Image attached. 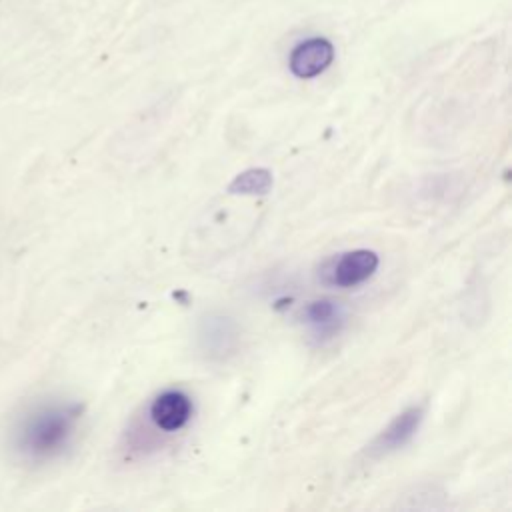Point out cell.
<instances>
[{"label": "cell", "instance_id": "6da1fadb", "mask_svg": "<svg viewBox=\"0 0 512 512\" xmlns=\"http://www.w3.org/2000/svg\"><path fill=\"white\" fill-rule=\"evenodd\" d=\"M82 412L78 402H40L28 408L10 428V452L32 466L60 458L74 440Z\"/></svg>", "mask_w": 512, "mask_h": 512}, {"label": "cell", "instance_id": "7a4b0ae2", "mask_svg": "<svg viewBox=\"0 0 512 512\" xmlns=\"http://www.w3.org/2000/svg\"><path fill=\"white\" fill-rule=\"evenodd\" d=\"M380 258L374 250L358 248L326 258L316 276L318 282L330 288H354L366 282L378 268Z\"/></svg>", "mask_w": 512, "mask_h": 512}, {"label": "cell", "instance_id": "3957f363", "mask_svg": "<svg viewBox=\"0 0 512 512\" xmlns=\"http://www.w3.org/2000/svg\"><path fill=\"white\" fill-rule=\"evenodd\" d=\"M424 420V406H410L402 410L368 446L370 456H386L404 448L418 432Z\"/></svg>", "mask_w": 512, "mask_h": 512}, {"label": "cell", "instance_id": "277c9868", "mask_svg": "<svg viewBox=\"0 0 512 512\" xmlns=\"http://www.w3.org/2000/svg\"><path fill=\"white\" fill-rule=\"evenodd\" d=\"M302 324L308 328L310 336L318 342L324 344L332 340L334 336L340 334L344 322H346V310L340 302L320 298L308 302L302 312H300Z\"/></svg>", "mask_w": 512, "mask_h": 512}, {"label": "cell", "instance_id": "5b68a950", "mask_svg": "<svg viewBox=\"0 0 512 512\" xmlns=\"http://www.w3.org/2000/svg\"><path fill=\"white\" fill-rule=\"evenodd\" d=\"M192 400L186 392L170 388L160 392L150 404V420L164 432L182 430L192 418Z\"/></svg>", "mask_w": 512, "mask_h": 512}, {"label": "cell", "instance_id": "8992f818", "mask_svg": "<svg viewBox=\"0 0 512 512\" xmlns=\"http://www.w3.org/2000/svg\"><path fill=\"white\" fill-rule=\"evenodd\" d=\"M334 60V46L326 38H308L290 52L288 66L296 78H314Z\"/></svg>", "mask_w": 512, "mask_h": 512}, {"label": "cell", "instance_id": "52a82bcc", "mask_svg": "<svg viewBox=\"0 0 512 512\" xmlns=\"http://www.w3.org/2000/svg\"><path fill=\"white\" fill-rule=\"evenodd\" d=\"M198 340L202 350L210 358H224L236 348L238 342V330L236 324L222 316V314H210L202 320L198 330Z\"/></svg>", "mask_w": 512, "mask_h": 512}, {"label": "cell", "instance_id": "ba28073f", "mask_svg": "<svg viewBox=\"0 0 512 512\" xmlns=\"http://www.w3.org/2000/svg\"><path fill=\"white\" fill-rule=\"evenodd\" d=\"M272 172L268 168H248L234 176L228 184L230 194L242 196H264L272 190Z\"/></svg>", "mask_w": 512, "mask_h": 512}]
</instances>
